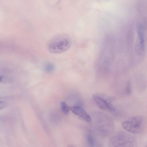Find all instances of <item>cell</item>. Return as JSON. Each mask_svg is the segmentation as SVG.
Instances as JSON below:
<instances>
[{
  "instance_id": "6da1fadb",
  "label": "cell",
  "mask_w": 147,
  "mask_h": 147,
  "mask_svg": "<svg viewBox=\"0 0 147 147\" xmlns=\"http://www.w3.org/2000/svg\"><path fill=\"white\" fill-rule=\"evenodd\" d=\"M72 43L71 37L68 34L61 33L52 37L48 42L47 48L50 53L59 54L68 50Z\"/></svg>"
},
{
  "instance_id": "7a4b0ae2",
  "label": "cell",
  "mask_w": 147,
  "mask_h": 147,
  "mask_svg": "<svg viewBox=\"0 0 147 147\" xmlns=\"http://www.w3.org/2000/svg\"><path fill=\"white\" fill-rule=\"evenodd\" d=\"M93 122L97 129L102 134H109L113 130V125L111 119L102 112L94 113Z\"/></svg>"
},
{
  "instance_id": "3957f363",
  "label": "cell",
  "mask_w": 147,
  "mask_h": 147,
  "mask_svg": "<svg viewBox=\"0 0 147 147\" xmlns=\"http://www.w3.org/2000/svg\"><path fill=\"white\" fill-rule=\"evenodd\" d=\"M134 137L125 131H119L110 138L109 144L111 147H133L135 144Z\"/></svg>"
},
{
  "instance_id": "277c9868",
  "label": "cell",
  "mask_w": 147,
  "mask_h": 147,
  "mask_svg": "<svg viewBox=\"0 0 147 147\" xmlns=\"http://www.w3.org/2000/svg\"><path fill=\"white\" fill-rule=\"evenodd\" d=\"M145 119L140 116L133 117L124 121L122 123L123 128L127 131L133 134L140 133L145 125Z\"/></svg>"
},
{
  "instance_id": "5b68a950",
  "label": "cell",
  "mask_w": 147,
  "mask_h": 147,
  "mask_svg": "<svg viewBox=\"0 0 147 147\" xmlns=\"http://www.w3.org/2000/svg\"><path fill=\"white\" fill-rule=\"evenodd\" d=\"M93 100L98 107L101 109L114 112L115 109L112 104L111 99L103 94H96L92 96Z\"/></svg>"
},
{
  "instance_id": "8992f818",
  "label": "cell",
  "mask_w": 147,
  "mask_h": 147,
  "mask_svg": "<svg viewBox=\"0 0 147 147\" xmlns=\"http://www.w3.org/2000/svg\"><path fill=\"white\" fill-rule=\"evenodd\" d=\"M137 32L138 37L135 44V49L136 54L140 55L143 54L144 49V28L141 24L138 25Z\"/></svg>"
},
{
  "instance_id": "52a82bcc",
  "label": "cell",
  "mask_w": 147,
  "mask_h": 147,
  "mask_svg": "<svg viewBox=\"0 0 147 147\" xmlns=\"http://www.w3.org/2000/svg\"><path fill=\"white\" fill-rule=\"evenodd\" d=\"M71 109L73 113L82 118L86 121L88 122L91 121V118L90 116L81 107L74 106L71 108Z\"/></svg>"
},
{
  "instance_id": "ba28073f",
  "label": "cell",
  "mask_w": 147,
  "mask_h": 147,
  "mask_svg": "<svg viewBox=\"0 0 147 147\" xmlns=\"http://www.w3.org/2000/svg\"><path fill=\"white\" fill-rule=\"evenodd\" d=\"M87 142L88 145L91 147L95 146L97 144L96 140L93 134L91 131H88L86 137Z\"/></svg>"
},
{
  "instance_id": "9c48e42d",
  "label": "cell",
  "mask_w": 147,
  "mask_h": 147,
  "mask_svg": "<svg viewBox=\"0 0 147 147\" xmlns=\"http://www.w3.org/2000/svg\"><path fill=\"white\" fill-rule=\"evenodd\" d=\"M61 109L65 115H67L70 110L69 107L66 104L65 102L63 101L61 103Z\"/></svg>"
},
{
  "instance_id": "30bf717a",
  "label": "cell",
  "mask_w": 147,
  "mask_h": 147,
  "mask_svg": "<svg viewBox=\"0 0 147 147\" xmlns=\"http://www.w3.org/2000/svg\"><path fill=\"white\" fill-rule=\"evenodd\" d=\"M54 69V66L51 63H47L46 64L44 67V69L47 72L50 73L52 72Z\"/></svg>"
},
{
  "instance_id": "8fae6325",
  "label": "cell",
  "mask_w": 147,
  "mask_h": 147,
  "mask_svg": "<svg viewBox=\"0 0 147 147\" xmlns=\"http://www.w3.org/2000/svg\"><path fill=\"white\" fill-rule=\"evenodd\" d=\"M131 91V84L129 82H128L126 86L125 92L127 95H129L130 94Z\"/></svg>"
},
{
  "instance_id": "7c38bea8",
  "label": "cell",
  "mask_w": 147,
  "mask_h": 147,
  "mask_svg": "<svg viewBox=\"0 0 147 147\" xmlns=\"http://www.w3.org/2000/svg\"><path fill=\"white\" fill-rule=\"evenodd\" d=\"M7 105V103L3 101H0V109L5 108Z\"/></svg>"
},
{
  "instance_id": "4fadbf2b",
  "label": "cell",
  "mask_w": 147,
  "mask_h": 147,
  "mask_svg": "<svg viewBox=\"0 0 147 147\" xmlns=\"http://www.w3.org/2000/svg\"><path fill=\"white\" fill-rule=\"evenodd\" d=\"M2 80V78L0 76V82Z\"/></svg>"
}]
</instances>
